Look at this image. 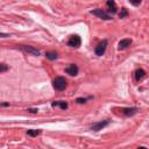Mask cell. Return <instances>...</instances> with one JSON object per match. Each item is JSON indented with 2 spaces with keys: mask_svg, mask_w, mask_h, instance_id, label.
I'll return each mask as SVG.
<instances>
[{
  "mask_svg": "<svg viewBox=\"0 0 149 149\" xmlns=\"http://www.w3.org/2000/svg\"><path fill=\"white\" fill-rule=\"evenodd\" d=\"M66 80L64 77H56V79L54 80V88L56 91H63L66 87Z\"/></svg>",
  "mask_w": 149,
  "mask_h": 149,
  "instance_id": "obj_1",
  "label": "cell"
},
{
  "mask_svg": "<svg viewBox=\"0 0 149 149\" xmlns=\"http://www.w3.org/2000/svg\"><path fill=\"white\" fill-rule=\"evenodd\" d=\"M81 44V38L78 35H72L70 36V38L68 40V45L72 47V48H79Z\"/></svg>",
  "mask_w": 149,
  "mask_h": 149,
  "instance_id": "obj_2",
  "label": "cell"
},
{
  "mask_svg": "<svg viewBox=\"0 0 149 149\" xmlns=\"http://www.w3.org/2000/svg\"><path fill=\"white\" fill-rule=\"evenodd\" d=\"M91 14H93V15H95V16L102 19V20H111V19H112L108 13H106L105 10H102V9H100V8H97V9L91 10Z\"/></svg>",
  "mask_w": 149,
  "mask_h": 149,
  "instance_id": "obj_3",
  "label": "cell"
},
{
  "mask_svg": "<svg viewBox=\"0 0 149 149\" xmlns=\"http://www.w3.org/2000/svg\"><path fill=\"white\" fill-rule=\"evenodd\" d=\"M106 48H107V41L104 40L102 42H100V43L95 47V49H94L95 55H97V56H102V55L105 54V51H106Z\"/></svg>",
  "mask_w": 149,
  "mask_h": 149,
  "instance_id": "obj_4",
  "label": "cell"
},
{
  "mask_svg": "<svg viewBox=\"0 0 149 149\" xmlns=\"http://www.w3.org/2000/svg\"><path fill=\"white\" fill-rule=\"evenodd\" d=\"M109 125V120H104V121H99V122H95L91 126V129L94 130V132H99L101 130L102 128H105L106 126Z\"/></svg>",
  "mask_w": 149,
  "mask_h": 149,
  "instance_id": "obj_5",
  "label": "cell"
},
{
  "mask_svg": "<svg viewBox=\"0 0 149 149\" xmlns=\"http://www.w3.org/2000/svg\"><path fill=\"white\" fill-rule=\"evenodd\" d=\"M137 111H139V109H137L136 107H123V108L120 109L121 114H123L125 116H132V115L136 114Z\"/></svg>",
  "mask_w": 149,
  "mask_h": 149,
  "instance_id": "obj_6",
  "label": "cell"
},
{
  "mask_svg": "<svg viewBox=\"0 0 149 149\" xmlns=\"http://www.w3.org/2000/svg\"><path fill=\"white\" fill-rule=\"evenodd\" d=\"M20 49H22L23 51H26V52H28V54H31V55H34V56H40V51H38L37 49L30 47V45H20Z\"/></svg>",
  "mask_w": 149,
  "mask_h": 149,
  "instance_id": "obj_7",
  "label": "cell"
},
{
  "mask_svg": "<svg viewBox=\"0 0 149 149\" xmlns=\"http://www.w3.org/2000/svg\"><path fill=\"white\" fill-rule=\"evenodd\" d=\"M65 72L70 76H77L78 73V66L76 64H70L66 69H65Z\"/></svg>",
  "mask_w": 149,
  "mask_h": 149,
  "instance_id": "obj_8",
  "label": "cell"
},
{
  "mask_svg": "<svg viewBox=\"0 0 149 149\" xmlns=\"http://www.w3.org/2000/svg\"><path fill=\"white\" fill-rule=\"evenodd\" d=\"M130 44H132V40L130 38H123V40H121L119 42V50H123V49L130 47Z\"/></svg>",
  "mask_w": 149,
  "mask_h": 149,
  "instance_id": "obj_9",
  "label": "cell"
},
{
  "mask_svg": "<svg viewBox=\"0 0 149 149\" xmlns=\"http://www.w3.org/2000/svg\"><path fill=\"white\" fill-rule=\"evenodd\" d=\"M146 71L143 70V69H137L136 71H135V73H134V76H135V79L137 80V81H140V80H142L144 77H146Z\"/></svg>",
  "mask_w": 149,
  "mask_h": 149,
  "instance_id": "obj_10",
  "label": "cell"
},
{
  "mask_svg": "<svg viewBox=\"0 0 149 149\" xmlns=\"http://www.w3.org/2000/svg\"><path fill=\"white\" fill-rule=\"evenodd\" d=\"M106 5H107V7H108V9H107L108 13H112V14H115V13H116V5H115L114 1L109 0V1L106 2ZM107 12H106V13H107Z\"/></svg>",
  "mask_w": 149,
  "mask_h": 149,
  "instance_id": "obj_11",
  "label": "cell"
},
{
  "mask_svg": "<svg viewBox=\"0 0 149 149\" xmlns=\"http://www.w3.org/2000/svg\"><path fill=\"white\" fill-rule=\"evenodd\" d=\"M52 106L54 107H61L62 109H66L68 108V102L66 101H62V100H59V101H54L52 102Z\"/></svg>",
  "mask_w": 149,
  "mask_h": 149,
  "instance_id": "obj_12",
  "label": "cell"
},
{
  "mask_svg": "<svg viewBox=\"0 0 149 149\" xmlns=\"http://www.w3.org/2000/svg\"><path fill=\"white\" fill-rule=\"evenodd\" d=\"M45 57H47L48 59H50V61H54V59H56V58L58 57V55H57L56 51H48V52L45 54Z\"/></svg>",
  "mask_w": 149,
  "mask_h": 149,
  "instance_id": "obj_13",
  "label": "cell"
},
{
  "mask_svg": "<svg viewBox=\"0 0 149 149\" xmlns=\"http://www.w3.org/2000/svg\"><path fill=\"white\" fill-rule=\"evenodd\" d=\"M40 134H41L40 129H29V130H27V135H29V136H37Z\"/></svg>",
  "mask_w": 149,
  "mask_h": 149,
  "instance_id": "obj_14",
  "label": "cell"
},
{
  "mask_svg": "<svg viewBox=\"0 0 149 149\" xmlns=\"http://www.w3.org/2000/svg\"><path fill=\"white\" fill-rule=\"evenodd\" d=\"M127 15H128V10H127L126 8H122V9H121V13L119 14L120 19H123V17H126Z\"/></svg>",
  "mask_w": 149,
  "mask_h": 149,
  "instance_id": "obj_15",
  "label": "cell"
},
{
  "mask_svg": "<svg viewBox=\"0 0 149 149\" xmlns=\"http://www.w3.org/2000/svg\"><path fill=\"white\" fill-rule=\"evenodd\" d=\"M76 102H78V104H84V102H86V99H85V98H77V99H76Z\"/></svg>",
  "mask_w": 149,
  "mask_h": 149,
  "instance_id": "obj_16",
  "label": "cell"
},
{
  "mask_svg": "<svg viewBox=\"0 0 149 149\" xmlns=\"http://www.w3.org/2000/svg\"><path fill=\"white\" fill-rule=\"evenodd\" d=\"M7 69V66L5 65V64H1V68H0V71H3V70H6Z\"/></svg>",
  "mask_w": 149,
  "mask_h": 149,
  "instance_id": "obj_17",
  "label": "cell"
},
{
  "mask_svg": "<svg viewBox=\"0 0 149 149\" xmlns=\"http://www.w3.org/2000/svg\"><path fill=\"white\" fill-rule=\"evenodd\" d=\"M8 36V34H6V33H0V37H7Z\"/></svg>",
  "mask_w": 149,
  "mask_h": 149,
  "instance_id": "obj_18",
  "label": "cell"
},
{
  "mask_svg": "<svg viewBox=\"0 0 149 149\" xmlns=\"http://www.w3.org/2000/svg\"><path fill=\"white\" fill-rule=\"evenodd\" d=\"M137 149H147V148H146V147H139Z\"/></svg>",
  "mask_w": 149,
  "mask_h": 149,
  "instance_id": "obj_19",
  "label": "cell"
}]
</instances>
